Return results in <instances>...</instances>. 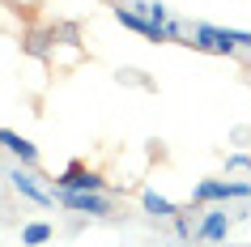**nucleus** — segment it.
<instances>
[{"label":"nucleus","mask_w":251,"mask_h":247,"mask_svg":"<svg viewBox=\"0 0 251 247\" xmlns=\"http://www.w3.org/2000/svg\"><path fill=\"white\" fill-rule=\"evenodd\" d=\"M187 39H192V47L213 52V55H234L238 47H251V34H247V30H222V26H209V22L187 26Z\"/></svg>","instance_id":"nucleus-1"},{"label":"nucleus","mask_w":251,"mask_h":247,"mask_svg":"<svg viewBox=\"0 0 251 247\" xmlns=\"http://www.w3.org/2000/svg\"><path fill=\"white\" fill-rule=\"evenodd\" d=\"M251 183L243 179H200L192 188V205H226V200H247Z\"/></svg>","instance_id":"nucleus-2"},{"label":"nucleus","mask_w":251,"mask_h":247,"mask_svg":"<svg viewBox=\"0 0 251 247\" xmlns=\"http://www.w3.org/2000/svg\"><path fill=\"white\" fill-rule=\"evenodd\" d=\"M102 188H106V179L98 170H90L85 162H73V166H64L55 175V192H102Z\"/></svg>","instance_id":"nucleus-3"},{"label":"nucleus","mask_w":251,"mask_h":247,"mask_svg":"<svg viewBox=\"0 0 251 247\" xmlns=\"http://www.w3.org/2000/svg\"><path fill=\"white\" fill-rule=\"evenodd\" d=\"M60 205L73 209V213H85V218H106L111 213L106 192H60Z\"/></svg>","instance_id":"nucleus-4"},{"label":"nucleus","mask_w":251,"mask_h":247,"mask_svg":"<svg viewBox=\"0 0 251 247\" xmlns=\"http://www.w3.org/2000/svg\"><path fill=\"white\" fill-rule=\"evenodd\" d=\"M115 22H119L124 30L141 34V39H149V43H166V30L153 26V22H149L145 13H136V9H124V4H119V9H115Z\"/></svg>","instance_id":"nucleus-5"},{"label":"nucleus","mask_w":251,"mask_h":247,"mask_svg":"<svg viewBox=\"0 0 251 247\" xmlns=\"http://www.w3.org/2000/svg\"><path fill=\"white\" fill-rule=\"evenodd\" d=\"M226 234H230V213L226 209H204V218H200V226H196V239L200 243H222Z\"/></svg>","instance_id":"nucleus-6"},{"label":"nucleus","mask_w":251,"mask_h":247,"mask_svg":"<svg viewBox=\"0 0 251 247\" xmlns=\"http://www.w3.org/2000/svg\"><path fill=\"white\" fill-rule=\"evenodd\" d=\"M9 179H13V188L26 196V200H34V205H51V192L39 183V175H34L30 166H13V170H9Z\"/></svg>","instance_id":"nucleus-7"},{"label":"nucleus","mask_w":251,"mask_h":247,"mask_svg":"<svg viewBox=\"0 0 251 247\" xmlns=\"http://www.w3.org/2000/svg\"><path fill=\"white\" fill-rule=\"evenodd\" d=\"M0 149H9L22 166H34V162H39V145L26 141V137H22V132H13V128H0Z\"/></svg>","instance_id":"nucleus-8"},{"label":"nucleus","mask_w":251,"mask_h":247,"mask_svg":"<svg viewBox=\"0 0 251 247\" xmlns=\"http://www.w3.org/2000/svg\"><path fill=\"white\" fill-rule=\"evenodd\" d=\"M141 205H145L149 218H179L175 200H166V196H158V192H141Z\"/></svg>","instance_id":"nucleus-9"},{"label":"nucleus","mask_w":251,"mask_h":247,"mask_svg":"<svg viewBox=\"0 0 251 247\" xmlns=\"http://www.w3.org/2000/svg\"><path fill=\"white\" fill-rule=\"evenodd\" d=\"M51 226L47 221H30V226H22V247H43V243H51Z\"/></svg>","instance_id":"nucleus-10"},{"label":"nucleus","mask_w":251,"mask_h":247,"mask_svg":"<svg viewBox=\"0 0 251 247\" xmlns=\"http://www.w3.org/2000/svg\"><path fill=\"white\" fill-rule=\"evenodd\" d=\"M162 30H166V43H183V39H187V26L179 22V17H171Z\"/></svg>","instance_id":"nucleus-11"},{"label":"nucleus","mask_w":251,"mask_h":247,"mask_svg":"<svg viewBox=\"0 0 251 247\" xmlns=\"http://www.w3.org/2000/svg\"><path fill=\"white\" fill-rule=\"evenodd\" d=\"M226 170H251V158L247 154H230L226 158Z\"/></svg>","instance_id":"nucleus-12"},{"label":"nucleus","mask_w":251,"mask_h":247,"mask_svg":"<svg viewBox=\"0 0 251 247\" xmlns=\"http://www.w3.org/2000/svg\"><path fill=\"white\" fill-rule=\"evenodd\" d=\"M175 230H179V234H183V239H187V234H192V221H187L183 213H179V218H175Z\"/></svg>","instance_id":"nucleus-13"}]
</instances>
